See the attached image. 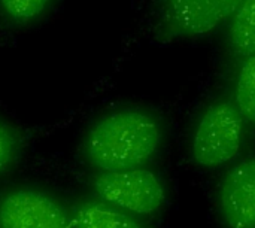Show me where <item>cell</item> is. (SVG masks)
Here are the masks:
<instances>
[{"label": "cell", "instance_id": "1", "mask_svg": "<svg viewBox=\"0 0 255 228\" xmlns=\"http://www.w3.org/2000/svg\"><path fill=\"white\" fill-rule=\"evenodd\" d=\"M161 127L136 109L115 111L100 118L87 133L84 151L90 164L102 172L142 167L161 145Z\"/></svg>", "mask_w": 255, "mask_h": 228}, {"label": "cell", "instance_id": "2", "mask_svg": "<svg viewBox=\"0 0 255 228\" xmlns=\"http://www.w3.org/2000/svg\"><path fill=\"white\" fill-rule=\"evenodd\" d=\"M244 118L238 108L218 102L206 109L191 140V155L197 166L215 169L232 161L241 151Z\"/></svg>", "mask_w": 255, "mask_h": 228}, {"label": "cell", "instance_id": "3", "mask_svg": "<svg viewBox=\"0 0 255 228\" xmlns=\"http://www.w3.org/2000/svg\"><path fill=\"white\" fill-rule=\"evenodd\" d=\"M97 197L131 215H152L166 200L161 179L151 170L137 167L118 172H102L93 178Z\"/></svg>", "mask_w": 255, "mask_h": 228}, {"label": "cell", "instance_id": "4", "mask_svg": "<svg viewBox=\"0 0 255 228\" xmlns=\"http://www.w3.org/2000/svg\"><path fill=\"white\" fill-rule=\"evenodd\" d=\"M0 228H73V221L51 194L19 188L0 199Z\"/></svg>", "mask_w": 255, "mask_h": 228}, {"label": "cell", "instance_id": "5", "mask_svg": "<svg viewBox=\"0 0 255 228\" xmlns=\"http://www.w3.org/2000/svg\"><path fill=\"white\" fill-rule=\"evenodd\" d=\"M218 205L229 228L255 227V157L229 170L220 187Z\"/></svg>", "mask_w": 255, "mask_h": 228}, {"label": "cell", "instance_id": "6", "mask_svg": "<svg viewBox=\"0 0 255 228\" xmlns=\"http://www.w3.org/2000/svg\"><path fill=\"white\" fill-rule=\"evenodd\" d=\"M242 0H164L169 25L187 36L206 34L233 16Z\"/></svg>", "mask_w": 255, "mask_h": 228}, {"label": "cell", "instance_id": "7", "mask_svg": "<svg viewBox=\"0 0 255 228\" xmlns=\"http://www.w3.org/2000/svg\"><path fill=\"white\" fill-rule=\"evenodd\" d=\"M73 228H146L130 214L102 200H87L73 208Z\"/></svg>", "mask_w": 255, "mask_h": 228}, {"label": "cell", "instance_id": "8", "mask_svg": "<svg viewBox=\"0 0 255 228\" xmlns=\"http://www.w3.org/2000/svg\"><path fill=\"white\" fill-rule=\"evenodd\" d=\"M229 40L239 55L255 54V0L241 1L232 18Z\"/></svg>", "mask_w": 255, "mask_h": 228}, {"label": "cell", "instance_id": "9", "mask_svg": "<svg viewBox=\"0 0 255 228\" xmlns=\"http://www.w3.org/2000/svg\"><path fill=\"white\" fill-rule=\"evenodd\" d=\"M236 108L242 118L255 125V54L242 64L236 84Z\"/></svg>", "mask_w": 255, "mask_h": 228}, {"label": "cell", "instance_id": "10", "mask_svg": "<svg viewBox=\"0 0 255 228\" xmlns=\"http://www.w3.org/2000/svg\"><path fill=\"white\" fill-rule=\"evenodd\" d=\"M51 0H0V7L12 21L25 24L36 19Z\"/></svg>", "mask_w": 255, "mask_h": 228}, {"label": "cell", "instance_id": "11", "mask_svg": "<svg viewBox=\"0 0 255 228\" xmlns=\"http://www.w3.org/2000/svg\"><path fill=\"white\" fill-rule=\"evenodd\" d=\"M19 154V139L10 125L0 119V175L7 172Z\"/></svg>", "mask_w": 255, "mask_h": 228}, {"label": "cell", "instance_id": "12", "mask_svg": "<svg viewBox=\"0 0 255 228\" xmlns=\"http://www.w3.org/2000/svg\"><path fill=\"white\" fill-rule=\"evenodd\" d=\"M254 228H255V227H254Z\"/></svg>", "mask_w": 255, "mask_h": 228}]
</instances>
